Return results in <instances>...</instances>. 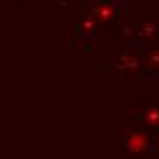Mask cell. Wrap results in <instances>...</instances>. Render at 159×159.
Returning a JSON list of instances; mask_svg holds the SVG:
<instances>
[{
  "instance_id": "6",
  "label": "cell",
  "mask_w": 159,
  "mask_h": 159,
  "mask_svg": "<svg viewBox=\"0 0 159 159\" xmlns=\"http://www.w3.org/2000/svg\"><path fill=\"white\" fill-rule=\"evenodd\" d=\"M154 143H156V146H157V150H159V132L154 135Z\"/></svg>"
},
{
  "instance_id": "2",
  "label": "cell",
  "mask_w": 159,
  "mask_h": 159,
  "mask_svg": "<svg viewBox=\"0 0 159 159\" xmlns=\"http://www.w3.org/2000/svg\"><path fill=\"white\" fill-rule=\"evenodd\" d=\"M117 13V9H115V6L111 4V2H106V0H102V2H99L93 6V9H92V16L99 20V22H108L111 20L113 16Z\"/></svg>"
},
{
  "instance_id": "5",
  "label": "cell",
  "mask_w": 159,
  "mask_h": 159,
  "mask_svg": "<svg viewBox=\"0 0 159 159\" xmlns=\"http://www.w3.org/2000/svg\"><path fill=\"white\" fill-rule=\"evenodd\" d=\"M144 64H146V70H159V51H152L146 59H144Z\"/></svg>"
},
{
  "instance_id": "4",
  "label": "cell",
  "mask_w": 159,
  "mask_h": 159,
  "mask_svg": "<svg viewBox=\"0 0 159 159\" xmlns=\"http://www.w3.org/2000/svg\"><path fill=\"white\" fill-rule=\"evenodd\" d=\"M143 123L150 128H159V108L150 106V108L143 113Z\"/></svg>"
},
{
  "instance_id": "1",
  "label": "cell",
  "mask_w": 159,
  "mask_h": 159,
  "mask_svg": "<svg viewBox=\"0 0 159 159\" xmlns=\"http://www.w3.org/2000/svg\"><path fill=\"white\" fill-rule=\"evenodd\" d=\"M125 148L130 157H144L150 150V134L146 128H130L125 137Z\"/></svg>"
},
{
  "instance_id": "3",
  "label": "cell",
  "mask_w": 159,
  "mask_h": 159,
  "mask_svg": "<svg viewBox=\"0 0 159 159\" xmlns=\"http://www.w3.org/2000/svg\"><path fill=\"white\" fill-rule=\"evenodd\" d=\"M119 70L128 71V73H137L141 70V62H139L137 57H134L130 53H123L119 57Z\"/></svg>"
}]
</instances>
